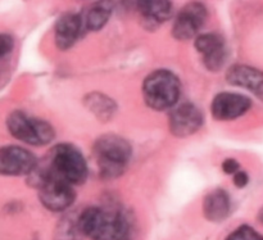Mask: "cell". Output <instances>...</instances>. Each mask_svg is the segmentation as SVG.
<instances>
[{"label":"cell","mask_w":263,"mask_h":240,"mask_svg":"<svg viewBox=\"0 0 263 240\" xmlns=\"http://www.w3.org/2000/svg\"><path fill=\"white\" fill-rule=\"evenodd\" d=\"M80 226L91 240H128L133 230L125 212L105 207H90L80 213Z\"/></svg>","instance_id":"cell-1"},{"label":"cell","mask_w":263,"mask_h":240,"mask_svg":"<svg viewBox=\"0 0 263 240\" xmlns=\"http://www.w3.org/2000/svg\"><path fill=\"white\" fill-rule=\"evenodd\" d=\"M94 154L100 172L107 179L123 174L131 158V146L118 135H104L97 140Z\"/></svg>","instance_id":"cell-2"},{"label":"cell","mask_w":263,"mask_h":240,"mask_svg":"<svg viewBox=\"0 0 263 240\" xmlns=\"http://www.w3.org/2000/svg\"><path fill=\"white\" fill-rule=\"evenodd\" d=\"M180 81L176 75L167 69H158L145 79L143 94L146 104L156 110L168 109L180 97Z\"/></svg>","instance_id":"cell-3"},{"label":"cell","mask_w":263,"mask_h":240,"mask_svg":"<svg viewBox=\"0 0 263 240\" xmlns=\"http://www.w3.org/2000/svg\"><path fill=\"white\" fill-rule=\"evenodd\" d=\"M33 185L39 190L40 202L51 212L66 211L73 203L74 192L72 185L54 175L49 169L36 172Z\"/></svg>","instance_id":"cell-4"},{"label":"cell","mask_w":263,"mask_h":240,"mask_svg":"<svg viewBox=\"0 0 263 240\" xmlns=\"http://www.w3.org/2000/svg\"><path fill=\"white\" fill-rule=\"evenodd\" d=\"M49 170L71 185H80L87 179V164L79 149L59 144L51 151Z\"/></svg>","instance_id":"cell-5"},{"label":"cell","mask_w":263,"mask_h":240,"mask_svg":"<svg viewBox=\"0 0 263 240\" xmlns=\"http://www.w3.org/2000/svg\"><path fill=\"white\" fill-rule=\"evenodd\" d=\"M9 133L18 140L30 145H46L54 139V128L46 121L27 116L23 112H13L8 116Z\"/></svg>","instance_id":"cell-6"},{"label":"cell","mask_w":263,"mask_h":240,"mask_svg":"<svg viewBox=\"0 0 263 240\" xmlns=\"http://www.w3.org/2000/svg\"><path fill=\"white\" fill-rule=\"evenodd\" d=\"M207 9L202 3H189L176 15L172 35L177 40H189L194 38L207 20Z\"/></svg>","instance_id":"cell-7"},{"label":"cell","mask_w":263,"mask_h":240,"mask_svg":"<svg viewBox=\"0 0 263 240\" xmlns=\"http://www.w3.org/2000/svg\"><path fill=\"white\" fill-rule=\"evenodd\" d=\"M37 166L35 156L20 146H5L0 152V171L7 176L32 174Z\"/></svg>","instance_id":"cell-8"},{"label":"cell","mask_w":263,"mask_h":240,"mask_svg":"<svg viewBox=\"0 0 263 240\" xmlns=\"http://www.w3.org/2000/svg\"><path fill=\"white\" fill-rule=\"evenodd\" d=\"M251 105V100L244 95L235 93H220L213 99L211 110L216 120L230 121L248 112Z\"/></svg>","instance_id":"cell-9"},{"label":"cell","mask_w":263,"mask_h":240,"mask_svg":"<svg viewBox=\"0 0 263 240\" xmlns=\"http://www.w3.org/2000/svg\"><path fill=\"white\" fill-rule=\"evenodd\" d=\"M203 123L202 112L194 104H182L172 110L170 116V130L175 136L185 138L193 135Z\"/></svg>","instance_id":"cell-10"},{"label":"cell","mask_w":263,"mask_h":240,"mask_svg":"<svg viewBox=\"0 0 263 240\" xmlns=\"http://www.w3.org/2000/svg\"><path fill=\"white\" fill-rule=\"evenodd\" d=\"M195 48L202 54L203 63L211 71L222 68L226 59V45L223 39L217 33L200 35L195 41Z\"/></svg>","instance_id":"cell-11"},{"label":"cell","mask_w":263,"mask_h":240,"mask_svg":"<svg viewBox=\"0 0 263 240\" xmlns=\"http://www.w3.org/2000/svg\"><path fill=\"white\" fill-rule=\"evenodd\" d=\"M226 80L234 86H240L249 90L263 99V72L251 66L231 67L226 75Z\"/></svg>","instance_id":"cell-12"},{"label":"cell","mask_w":263,"mask_h":240,"mask_svg":"<svg viewBox=\"0 0 263 240\" xmlns=\"http://www.w3.org/2000/svg\"><path fill=\"white\" fill-rule=\"evenodd\" d=\"M81 32V18L73 13L62 15L55 25V44L59 49L71 48Z\"/></svg>","instance_id":"cell-13"},{"label":"cell","mask_w":263,"mask_h":240,"mask_svg":"<svg viewBox=\"0 0 263 240\" xmlns=\"http://www.w3.org/2000/svg\"><path fill=\"white\" fill-rule=\"evenodd\" d=\"M231 211V200L225 190H213L204 198L203 212L212 223H221L225 220Z\"/></svg>","instance_id":"cell-14"},{"label":"cell","mask_w":263,"mask_h":240,"mask_svg":"<svg viewBox=\"0 0 263 240\" xmlns=\"http://www.w3.org/2000/svg\"><path fill=\"white\" fill-rule=\"evenodd\" d=\"M140 13L148 21L154 23H162L171 15V0H138Z\"/></svg>","instance_id":"cell-15"},{"label":"cell","mask_w":263,"mask_h":240,"mask_svg":"<svg viewBox=\"0 0 263 240\" xmlns=\"http://www.w3.org/2000/svg\"><path fill=\"white\" fill-rule=\"evenodd\" d=\"M113 0H98L86 14V27L91 31H98L104 27L113 12Z\"/></svg>","instance_id":"cell-16"},{"label":"cell","mask_w":263,"mask_h":240,"mask_svg":"<svg viewBox=\"0 0 263 240\" xmlns=\"http://www.w3.org/2000/svg\"><path fill=\"white\" fill-rule=\"evenodd\" d=\"M84 236L80 226V215L67 216L57 226L55 240H82Z\"/></svg>","instance_id":"cell-17"},{"label":"cell","mask_w":263,"mask_h":240,"mask_svg":"<svg viewBox=\"0 0 263 240\" xmlns=\"http://www.w3.org/2000/svg\"><path fill=\"white\" fill-rule=\"evenodd\" d=\"M87 107L100 118L110 117L115 112V104L110 102L109 98L99 94H92L91 98L87 99Z\"/></svg>","instance_id":"cell-18"},{"label":"cell","mask_w":263,"mask_h":240,"mask_svg":"<svg viewBox=\"0 0 263 240\" xmlns=\"http://www.w3.org/2000/svg\"><path fill=\"white\" fill-rule=\"evenodd\" d=\"M226 240H263V235L257 233L251 226H240L230 234Z\"/></svg>","instance_id":"cell-19"},{"label":"cell","mask_w":263,"mask_h":240,"mask_svg":"<svg viewBox=\"0 0 263 240\" xmlns=\"http://www.w3.org/2000/svg\"><path fill=\"white\" fill-rule=\"evenodd\" d=\"M0 44H2V58H5L7 57L8 53H10V50H12L13 48V40L10 36H7V35H2V41H0Z\"/></svg>","instance_id":"cell-20"},{"label":"cell","mask_w":263,"mask_h":240,"mask_svg":"<svg viewBox=\"0 0 263 240\" xmlns=\"http://www.w3.org/2000/svg\"><path fill=\"white\" fill-rule=\"evenodd\" d=\"M222 170L225 174H234L239 171V163L235 159H225L222 163Z\"/></svg>","instance_id":"cell-21"},{"label":"cell","mask_w":263,"mask_h":240,"mask_svg":"<svg viewBox=\"0 0 263 240\" xmlns=\"http://www.w3.org/2000/svg\"><path fill=\"white\" fill-rule=\"evenodd\" d=\"M248 175L244 171H240L239 170L235 175H234V184L238 188H244L247 184H248Z\"/></svg>","instance_id":"cell-22"},{"label":"cell","mask_w":263,"mask_h":240,"mask_svg":"<svg viewBox=\"0 0 263 240\" xmlns=\"http://www.w3.org/2000/svg\"><path fill=\"white\" fill-rule=\"evenodd\" d=\"M259 220H261V221H262V224H263V208H262L261 213H259Z\"/></svg>","instance_id":"cell-23"}]
</instances>
